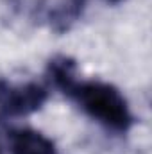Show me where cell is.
<instances>
[{"label":"cell","mask_w":152,"mask_h":154,"mask_svg":"<svg viewBox=\"0 0 152 154\" xmlns=\"http://www.w3.org/2000/svg\"><path fill=\"white\" fill-rule=\"evenodd\" d=\"M66 97L72 99L88 116L109 131L127 133L134 124L129 102L120 93V90L109 82L77 81Z\"/></svg>","instance_id":"cell-1"},{"label":"cell","mask_w":152,"mask_h":154,"mask_svg":"<svg viewBox=\"0 0 152 154\" xmlns=\"http://www.w3.org/2000/svg\"><path fill=\"white\" fill-rule=\"evenodd\" d=\"M47 77L54 88L68 95L77 82V63L70 56H56L47 65Z\"/></svg>","instance_id":"cell-4"},{"label":"cell","mask_w":152,"mask_h":154,"mask_svg":"<svg viewBox=\"0 0 152 154\" xmlns=\"http://www.w3.org/2000/svg\"><path fill=\"white\" fill-rule=\"evenodd\" d=\"M0 154H2V151H0Z\"/></svg>","instance_id":"cell-6"},{"label":"cell","mask_w":152,"mask_h":154,"mask_svg":"<svg viewBox=\"0 0 152 154\" xmlns=\"http://www.w3.org/2000/svg\"><path fill=\"white\" fill-rule=\"evenodd\" d=\"M9 145L13 154H57L56 143L50 138L29 127L13 129L9 133Z\"/></svg>","instance_id":"cell-3"},{"label":"cell","mask_w":152,"mask_h":154,"mask_svg":"<svg viewBox=\"0 0 152 154\" xmlns=\"http://www.w3.org/2000/svg\"><path fill=\"white\" fill-rule=\"evenodd\" d=\"M47 99V88L38 82L13 84L0 79V113L4 116L32 115L45 106Z\"/></svg>","instance_id":"cell-2"},{"label":"cell","mask_w":152,"mask_h":154,"mask_svg":"<svg viewBox=\"0 0 152 154\" xmlns=\"http://www.w3.org/2000/svg\"><path fill=\"white\" fill-rule=\"evenodd\" d=\"M108 4H113V5H116V4H120V2H123V0H106Z\"/></svg>","instance_id":"cell-5"}]
</instances>
